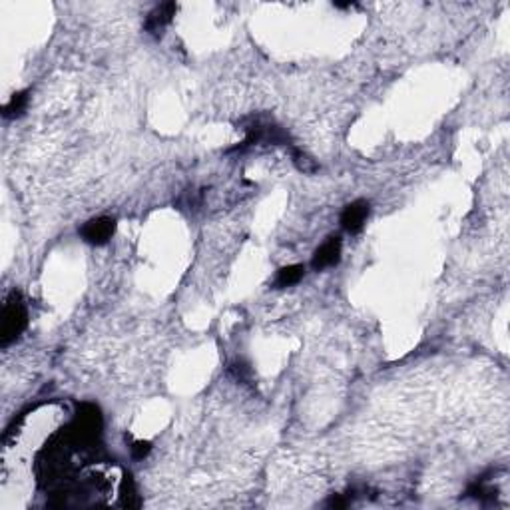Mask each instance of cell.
Listing matches in <instances>:
<instances>
[{
	"label": "cell",
	"mask_w": 510,
	"mask_h": 510,
	"mask_svg": "<svg viewBox=\"0 0 510 510\" xmlns=\"http://www.w3.org/2000/svg\"><path fill=\"white\" fill-rule=\"evenodd\" d=\"M28 323V311L24 301L20 297L18 291H13L10 297L4 303V311H2V329H0V343L2 347H8L13 341H16L22 331L27 329Z\"/></svg>",
	"instance_id": "obj_1"
},
{
	"label": "cell",
	"mask_w": 510,
	"mask_h": 510,
	"mask_svg": "<svg viewBox=\"0 0 510 510\" xmlns=\"http://www.w3.org/2000/svg\"><path fill=\"white\" fill-rule=\"evenodd\" d=\"M246 130V140L241 146H237L236 150H246L249 146L255 144H274V146H285L289 144V134L283 128H279L274 120H265L262 116H253L249 120Z\"/></svg>",
	"instance_id": "obj_2"
},
{
	"label": "cell",
	"mask_w": 510,
	"mask_h": 510,
	"mask_svg": "<svg viewBox=\"0 0 510 510\" xmlns=\"http://www.w3.org/2000/svg\"><path fill=\"white\" fill-rule=\"evenodd\" d=\"M116 232V220L112 218H94L90 222L82 225L80 234L84 237V241H88L92 246H104L108 243Z\"/></svg>",
	"instance_id": "obj_3"
},
{
	"label": "cell",
	"mask_w": 510,
	"mask_h": 510,
	"mask_svg": "<svg viewBox=\"0 0 510 510\" xmlns=\"http://www.w3.org/2000/svg\"><path fill=\"white\" fill-rule=\"evenodd\" d=\"M369 211H371V208H369V201H365V199H357L353 204H349L341 213L343 229L349 232V234H359L365 225L367 218H369Z\"/></svg>",
	"instance_id": "obj_4"
},
{
	"label": "cell",
	"mask_w": 510,
	"mask_h": 510,
	"mask_svg": "<svg viewBox=\"0 0 510 510\" xmlns=\"http://www.w3.org/2000/svg\"><path fill=\"white\" fill-rule=\"evenodd\" d=\"M176 10H178L176 2H164V4L156 6L152 13L148 14V18H146V30H148L152 36H162L164 28L168 27L171 20H173Z\"/></svg>",
	"instance_id": "obj_5"
},
{
	"label": "cell",
	"mask_w": 510,
	"mask_h": 510,
	"mask_svg": "<svg viewBox=\"0 0 510 510\" xmlns=\"http://www.w3.org/2000/svg\"><path fill=\"white\" fill-rule=\"evenodd\" d=\"M339 260H341V239L339 237H329L327 241L315 251L311 265H313V269H317V271H323V269H327V267L337 265Z\"/></svg>",
	"instance_id": "obj_6"
},
{
	"label": "cell",
	"mask_w": 510,
	"mask_h": 510,
	"mask_svg": "<svg viewBox=\"0 0 510 510\" xmlns=\"http://www.w3.org/2000/svg\"><path fill=\"white\" fill-rule=\"evenodd\" d=\"M303 274H305V269H303V265H288V267H281L277 275H275V288L277 289H285V288H291V285H295V283H299L301 279H303Z\"/></svg>",
	"instance_id": "obj_7"
},
{
	"label": "cell",
	"mask_w": 510,
	"mask_h": 510,
	"mask_svg": "<svg viewBox=\"0 0 510 510\" xmlns=\"http://www.w3.org/2000/svg\"><path fill=\"white\" fill-rule=\"evenodd\" d=\"M28 106V92H16L8 104L4 106V118H18Z\"/></svg>",
	"instance_id": "obj_8"
},
{
	"label": "cell",
	"mask_w": 510,
	"mask_h": 510,
	"mask_svg": "<svg viewBox=\"0 0 510 510\" xmlns=\"http://www.w3.org/2000/svg\"><path fill=\"white\" fill-rule=\"evenodd\" d=\"M120 497H122V507H126V509H132V507H138L140 504V500H138V495H136V484L132 481L130 474H126L124 476V481H122V486H120Z\"/></svg>",
	"instance_id": "obj_9"
},
{
	"label": "cell",
	"mask_w": 510,
	"mask_h": 510,
	"mask_svg": "<svg viewBox=\"0 0 510 510\" xmlns=\"http://www.w3.org/2000/svg\"><path fill=\"white\" fill-rule=\"evenodd\" d=\"M291 154H293V164H295V168L299 171H303V173H315V171L319 170V164H317L309 154H305L303 150H293Z\"/></svg>",
	"instance_id": "obj_10"
},
{
	"label": "cell",
	"mask_w": 510,
	"mask_h": 510,
	"mask_svg": "<svg viewBox=\"0 0 510 510\" xmlns=\"http://www.w3.org/2000/svg\"><path fill=\"white\" fill-rule=\"evenodd\" d=\"M130 451H132V457L134 458H144L150 455L152 445H150L148 441H134L130 446Z\"/></svg>",
	"instance_id": "obj_11"
},
{
	"label": "cell",
	"mask_w": 510,
	"mask_h": 510,
	"mask_svg": "<svg viewBox=\"0 0 510 510\" xmlns=\"http://www.w3.org/2000/svg\"><path fill=\"white\" fill-rule=\"evenodd\" d=\"M327 504L329 507H333V509H343V507H347V500L341 497V495H333V497L329 498Z\"/></svg>",
	"instance_id": "obj_12"
}]
</instances>
